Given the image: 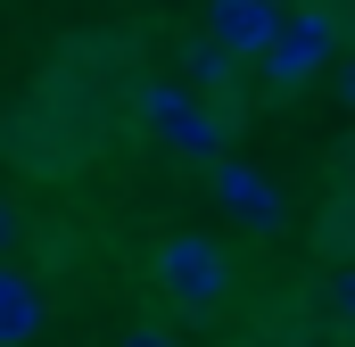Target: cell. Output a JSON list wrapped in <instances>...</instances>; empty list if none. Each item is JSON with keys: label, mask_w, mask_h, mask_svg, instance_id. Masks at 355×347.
<instances>
[{"label": "cell", "mask_w": 355, "mask_h": 347, "mask_svg": "<svg viewBox=\"0 0 355 347\" xmlns=\"http://www.w3.org/2000/svg\"><path fill=\"white\" fill-rule=\"evenodd\" d=\"M265 8H297V0H265Z\"/></svg>", "instance_id": "cell-11"}, {"label": "cell", "mask_w": 355, "mask_h": 347, "mask_svg": "<svg viewBox=\"0 0 355 347\" xmlns=\"http://www.w3.org/2000/svg\"><path fill=\"white\" fill-rule=\"evenodd\" d=\"M132 108H141V124L157 133V149H174L190 166H215L223 149H232V133H223V116L198 99L190 83H166V75H149V83L132 91Z\"/></svg>", "instance_id": "cell-1"}, {"label": "cell", "mask_w": 355, "mask_h": 347, "mask_svg": "<svg viewBox=\"0 0 355 347\" xmlns=\"http://www.w3.org/2000/svg\"><path fill=\"white\" fill-rule=\"evenodd\" d=\"M272 17L281 8H265V0H207V50H223L232 67L240 58H265V42H272Z\"/></svg>", "instance_id": "cell-5"}, {"label": "cell", "mask_w": 355, "mask_h": 347, "mask_svg": "<svg viewBox=\"0 0 355 347\" xmlns=\"http://www.w3.org/2000/svg\"><path fill=\"white\" fill-rule=\"evenodd\" d=\"M182 75H190V91L207 99L215 83H232V58H223V50H207V42H190V50H182Z\"/></svg>", "instance_id": "cell-7"}, {"label": "cell", "mask_w": 355, "mask_h": 347, "mask_svg": "<svg viewBox=\"0 0 355 347\" xmlns=\"http://www.w3.org/2000/svg\"><path fill=\"white\" fill-rule=\"evenodd\" d=\"M289 347H322V339H289Z\"/></svg>", "instance_id": "cell-12"}, {"label": "cell", "mask_w": 355, "mask_h": 347, "mask_svg": "<svg viewBox=\"0 0 355 347\" xmlns=\"http://www.w3.org/2000/svg\"><path fill=\"white\" fill-rule=\"evenodd\" d=\"M157 281H166V298L174 306H190V314H215L223 298H232V257L207 240V232H174L166 248H157Z\"/></svg>", "instance_id": "cell-3"}, {"label": "cell", "mask_w": 355, "mask_h": 347, "mask_svg": "<svg viewBox=\"0 0 355 347\" xmlns=\"http://www.w3.org/2000/svg\"><path fill=\"white\" fill-rule=\"evenodd\" d=\"M331 314H355V273H331Z\"/></svg>", "instance_id": "cell-9"}, {"label": "cell", "mask_w": 355, "mask_h": 347, "mask_svg": "<svg viewBox=\"0 0 355 347\" xmlns=\"http://www.w3.org/2000/svg\"><path fill=\"white\" fill-rule=\"evenodd\" d=\"M207 190H215V207H223L240 232H281V223H289L281 182H272L265 166H248V158H215V166H207Z\"/></svg>", "instance_id": "cell-4"}, {"label": "cell", "mask_w": 355, "mask_h": 347, "mask_svg": "<svg viewBox=\"0 0 355 347\" xmlns=\"http://www.w3.org/2000/svg\"><path fill=\"white\" fill-rule=\"evenodd\" d=\"M116 347H182V339H174V331H157V323H141V331H124Z\"/></svg>", "instance_id": "cell-8"}, {"label": "cell", "mask_w": 355, "mask_h": 347, "mask_svg": "<svg viewBox=\"0 0 355 347\" xmlns=\"http://www.w3.org/2000/svg\"><path fill=\"white\" fill-rule=\"evenodd\" d=\"M42 289H33V273H17V264H0V347H25L42 339Z\"/></svg>", "instance_id": "cell-6"}, {"label": "cell", "mask_w": 355, "mask_h": 347, "mask_svg": "<svg viewBox=\"0 0 355 347\" xmlns=\"http://www.w3.org/2000/svg\"><path fill=\"white\" fill-rule=\"evenodd\" d=\"M339 50V8L331 0H297L272 17V42H265V83L272 91H306Z\"/></svg>", "instance_id": "cell-2"}, {"label": "cell", "mask_w": 355, "mask_h": 347, "mask_svg": "<svg viewBox=\"0 0 355 347\" xmlns=\"http://www.w3.org/2000/svg\"><path fill=\"white\" fill-rule=\"evenodd\" d=\"M17 240V207H8V190H0V248Z\"/></svg>", "instance_id": "cell-10"}]
</instances>
